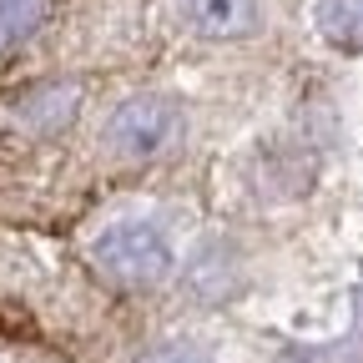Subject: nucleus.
I'll return each instance as SVG.
<instances>
[{
	"label": "nucleus",
	"instance_id": "4",
	"mask_svg": "<svg viewBox=\"0 0 363 363\" xmlns=\"http://www.w3.org/2000/svg\"><path fill=\"white\" fill-rule=\"evenodd\" d=\"M318 35L338 51H363V0H318Z\"/></svg>",
	"mask_w": 363,
	"mask_h": 363
},
{
	"label": "nucleus",
	"instance_id": "2",
	"mask_svg": "<svg viewBox=\"0 0 363 363\" xmlns=\"http://www.w3.org/2000/svg\"><path fill=\"white\" fill-rule=\"evenodd\" d=\"M177 142H182V106L172 96H157V91L126 96L106 121V147L121 162H157Z\"/></svg>",
	"mask_w": 363,
	"mask_h": 363
},
{
	"label": "nucleus",
	"instance_id": "6",
	"mask_svg": "<svg viewBox=\"0 0 363 363\" xmlns=\"http://www.w3.org/2000/svg\"><path fill=\"white\" fill-rule=\"evenodd\" d=\"M142 363H212L202 348H192V343H162V348H152Z\"/></svg>",
	"mask_w": 363,
	"mask_h": 363
},
{
	"label": "nucleus",
	"instance_id": "1",
	"mask_svg": "<svg viewBox=\"0 0 363 363\" xmlns=\"http://www.w3.org/2000/svg\"><path fill=\"white\" fill-rule=\"evenodd\" d=\"M86 257L96 262V272L116 288H157L167 272L177 267V247L167 238V227L152 217H116L91 238Z\"/></svg>",
	"mask_w": 363,
	"mask_h": 363
},
{
	"label": "nucleus",
	"instance_id": "5",
	"mask_svg": "<svg viewBox=\"0 0 363 363\" xmlns=\"http://www.w3.org/2000/svg\"><path fill=\"white\" fill-rule=\"evenodd\" d=\"M40 21H45V0H0V56L30 40Z\"/></svg>",
	"mask_w": 363,
	"mask_h": 363
},
{
	"label": "nucleus",
	"instance_id": "3",
	"mask_svg": "<svg viewBox=\"0 0 363 363\" xmlns=\"http://www.w3.org/2000/svg\"><path fill=\"white\" fill-rule=\"evenodd\" d=\"M177 16L202 40H242L262 21V0H177Z\"/></svg>",
	"mask_w": 363,
	"mask_h": 363
}]
</instances>
